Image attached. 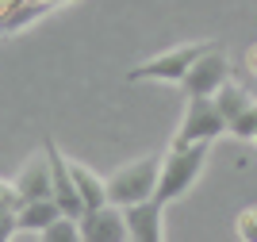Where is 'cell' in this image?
Wrapping results in <instances>:
<instances>
[{
    "label": "cell",
    "instance_id": "12",
    "mask_svg": "<svg viewBox=\"0 0 257 242\" xmlns=\"http://www.w3.org/2000/svg\"><path fill=\"white\" fill-rule=\"evenodd\" d=\"M249 104H253V96H249L246 89H242V85H234V81H226L223 89H219V93H215V108H219V112H223L226 127L234 123V119L242 116V112H246Z\"/></svg>",
    "mask_w": 257,
    "mask_h": 242
},
{
    "label": "cell",
    "instance_id": "10",
    "mask_svg": "<svg viewBox=\"0 0 257 242\" xmlns=\"http://www.w3.org/2000/svg\"><path fill=\"white\" fill-rule=\"evenodd\" d=\"M69 173H73V185H77V192H81V200H85V211L107 204V177H100L96 169L81 166V162H73V158H69Z\"/></svg>",
    "mask_w": 257,
    "mask_h": 242
},
{
    "label": "cell",
    "instance_id": "8",
    "mask_svg": "<svg viewBox=\"0 0 257 242\" xmlns=\"http://www.w3.org/2000/svg\"><path fill=\"white\" fill-rule=\"evenodd\" d=\"M165 204L154 200V196H146V200L139 204H127L123 208V215H127V231L135 242H161L165 238Z\"/></svg>",
    "mask_w": 257,
    "mask_h": 242
},
{
    "label": "cell",
    "instance_id": "17",
    "mask_svg": "<svg viewBox=\"0 0 257 242\" xmlns=\"http://www.w3.org/2000/svg\"><path fill=\"white\" fill-rule=\"evenodd\" d=\"M4 196H16V185H12V181H4V177H0V200H4Z\"/></svg>",
    "mask_w": 257,
    "mask_h": 242
},
{
    "label": "cell",
    "instance_id": "2",
    "mask_svg": "<svg viewBox=\"0 0 257 242\" xmlns=\"http://www.w3.org/2000/svg\"><path fill=\"white\" fill-rule=\"evenodd\" d=\"M161 158L165 154H146L139 162H127L123 169H115L107 177V200L127 208V204H139L146 196H154L158 189V177H161Z\"/></svg>",
    "mask_w": 257,
    "mask_h": 242
},
{
    "label": "cell",
    "instance_id": "5",
    "mask_svg": "<svg viewBox=\"0 0 257 242\" xmlns=\"http://www.w3.org/2000/svg\"><path fill=\"white\" fill-rule=\"evenodd\" d=\"M226 81H230L226 54L219 50V46H207V50L196 58V65L188 69V77L181 81V89H184V96H215Z\"/></svg>",
    "mask_w": 257,
    "mask_h": 242
},
{
    "label": "cell",
    "instance_id": "14",
    "mask_svg": "<svg viewBox=\"0 0 257 242\" xmlns=\"http://www.w3.org/2000/svg\"><path fill=\"white\" fill-rule=\"evenodd\" d=\"M234 234L242 242H257V204H249V208L238 211V219H234Z\"/></svg>",
    "mask_w": 257,
    "mask_h": 242
},
{
    "label": "cell",
    "instance_id": "4",
    "mask_svg": "<svg viewBox=\"0 0 257 242\" xmlns=\"http://www.w3.org/2000/svg\"><path fill=\"white\" fill-rule=\"evenodd\" d=\"M223 112L215 108V96H188V108H184V119H181V131L169 146H192V142H215L219 135H226Z\"/></svg>",
    "mask_w": 257,
    "mask_h": 242
},
{
    "label": "cell",
    "instance_id": "6",
    "mask_svg": "<svg viewBox=\"0 0 257 242\" xmlns=\"http://www.w3.org/2000/svg\"><path fill=\"white\" fill-rule=\"evenodd\" d=\"M81 238L85 242H123L131 238L127 231V215L119 204H100V208H88L81 215Z\"/></svg>",
    "mask_w": 257,
    "mask_h": 242
},
{
    "label": "cell",
    "instance_id": "13",
    "mask_svg": "<svg viewBox=\"0 0 257 242\" xmlns=\"http://www.w3.org/2000/svg\"><path fill=\"white\" fill-rule=\"evenodd\" d=\"M39 238H43V242H77V238H81V219H73V215H58L54 223H46L43 231H39Z\"/></svg>",
    "mask_w": 257,
    "mask_h": 242
},
{
    "label": "cell",
    "instance_id": "9",
    "mask_svg": "<svg viewBox=\"0 0 257 242\" xmlns=\"http://www.w3.org/2000/svg\"><path fill=\"white\" fill-rule=\"evenodd\" d=\"M16 196L23 200H43V196H54V185H50V154H35V158H27V166L16 173Z\"/></svg>",
    "mask_w": 257,
    "mask_h": 242
},
{
    "label": "cell",
    "instance_id": "19",
    "mask_svg": "<svg viewBox=\"0 0 257 242\" xmlns=\"http://www.w3.org/2000/svg\"><path fill=\"white\" fill-rule=\"evenodd\" d=\"M253 142H257V131H253Z\"/></svg>",
    "mask_w": 257,
    "mask_h": 242
},
{
    "label": "cell",
    "instance_id": "1",
    "mask_svg": "<svg viewBox=\"0 0 257 242\" xmlns=\"http://www.w3.org/2000/svg\"><path fill=\"white\" fill-rule=\"evenodd\" d=\"M207 146H211V142H192V146H169V150H165V158H161V177H158V189H154V200H161V204L181 200L184 192L196 185V177L204 173Z\"/></svg>",
    "mask_w": 257,
    "mask_h": 242
},
{
    "label": "cell",
    "instance_id": "18",
    "mask_svg": "<svg viewBox=\"0 0 257 242\" xmlns=\"http://www.w3.org/2000/svg\"><path fill=\"white\" fill-rule=\"evenodd\" d=\"M58 4H73V0H50V8H58Z\"/></svg>",
    "mask_w": 257,
    "mask_h": 242
},
{
    "label": "cell",
    "instance_id": "16",
    "mask_svg": "<svg viewBox=\"0 0 257 242\" xmlns=\"http://www.w3.org/2000/svg\"><path fill=\"white\" fill-rule=\"evenodd\" d=\"M242 65H246L249 73H253V77H257V42H253V46H249V50H246V54H242Z\"/></svg>",
    "mask_w": 257,
    "mask_h": 242
},
{
    "label": "cell",
    "instance_id": "15",
    "mask_svg": "<svg viewBox=\"0 0 257 242\" xmlns=\"http://www.w3.org/2000/svg\"><path fill=\"white\" fill-rule=\"evenodd\" d=\"M230 131H234L238 138H253V131H257V100L234 119V123H230Z\"/></svg>",
    "mask_w": 257,
    "mask_h": 242
},
{
    "label": "cell",
    "instance_id": "3",
    "mask_svg": "<svg viewBox=\"0 0 257 242\" xmlns=\"http://www.w3.org/2000/svg\"><path fill=\"white\" fill-rule=\"evenodd\" d=\"M207 46H215V42H211V39H204V42H188V46H173V50L158 54V58H150V62H142V65H135V69H127V81L181 85L184 77H188V69L196 65V58H200Z\"/></svg>",
    "mask_w": 257,
    "mask_h": 242
},
{
    "label": "cell",
    "instance_id": "7",
    "mask_svg": "<svg viewBox=\"0 0 257 242\" xmlns=\"http://www.w3.org/2000/svg\"><path fill=\"white\" fill-rule=\"evenodd\" d=\"M43 150L50 154V185H54V200H58L62 215H73V219H81V215H85V200H81V192H77V185H73L69 158L62 154V146H58V142H46Z\"/></svg>",
    "mask_w": 257,
    "mask_h": 242
},
{
    "label": "cell",
    "instance_id": "11",
    "mask_svg": "<svg viewBox=\"0 0 257 242\" xmlns=\"http://www.w3.org/2000/svg\"><path fill=\"white\" fill-rule=\"evenodd\" d=\"M62 215V208H58V200L54 196H43V200H23L20 208H16V223H20V231H43L46 223H54Z\"/></svg>",
    "mask_w": 257,
    "mask_h": 242
}]
</instances>
